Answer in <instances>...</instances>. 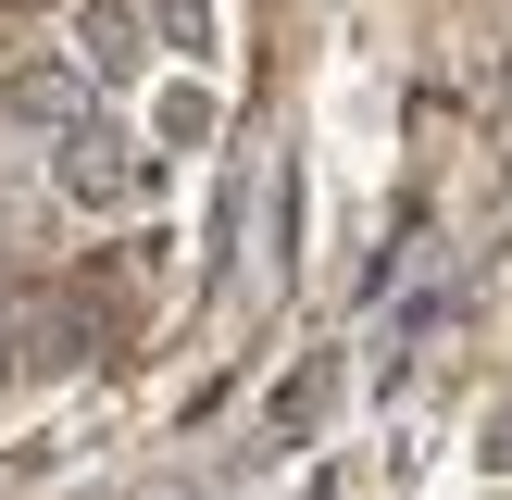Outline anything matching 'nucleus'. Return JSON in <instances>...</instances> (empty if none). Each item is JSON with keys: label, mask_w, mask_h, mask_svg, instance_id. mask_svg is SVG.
<instances>
[{"label": "nucleus", "mask_w": 512, "mask_h": 500, "mask_svg": "<svg viewBox=\"0 0 512 500\" xmlns=\"http://www.w3.org/2000/svg\"><path fill=\"white\" fill-rule=\"evenodd\" d=\"M325 388H338V363H325V350H313V363L288 375V400H275V438H313V413H325Z\"/></svg>", "instance_id": "4"}, {"label": "nucleus", "mask_w": 512, "mask_h": 500, "mask_svg": "<svg viewBox=\"0 0 512 500\" xmlns=\"http://www.w3.org/2000/svg\"><path fill=\"white\" fill-rule=\"evenodd\" d=\"M75 38H88V75H100V88H125V75H138V13H125V0H88V13H75Z\"/></svg>", "instance_id": "2"}, {"label": "nucleus", "mask_w": 512, "mask_h": 500, "mask_svg": "<svg viewBox=\"0 0 512 500\" xmlns=\"http://www.w3.org/2000/svg\"><path fill=\"white\" fill-rule=\"evenodd\" d=\"M88 88H100L88 63H75V75H63V63H25V75H13V113H25V125H75V113H88Z\"/></svg>", "instance_id": "3"}, {"label": "nucleus", "mask_w": 512, "mask_h": 500, "mask_svg": "<svg viewBox=\"0 0 512 500\" xmlns=\"http://www.w3.org/2000/svg\"><path fill=\"white\" fill-rule=\"evenodd\" d=\"M50 175H63V200H88V213H113V200H138V188H150V163H138L125 138H113V125H88V113L63 125Z\"/></svg>", "instance_id": "1"}, {"label": "nucleus", "mask_w": 512, "mask_h": 500, "mask_svg": "<svg viewBox=\"0 0 512 500\" xmlns=\"http://www.w3.org/2000/svg\"><path fill=\"white\" fill-rule=\"evenodd\" d=\"M150 138L200 150V138H213V100H200V88H163V113H150Z\"/></svg>", "instance_id": "5"}, {"label": "nucleus", "mask_w": 512, "mask_h": 500, "mask_svg": "<svg viewBox=\"0 0 512 500\" xmlns=\"http://www.w3.org/2000/svg\"><path fill=\"white\" fill-rule=\"evenodd\" d=\"M150 13H163L175 50H213V0H150Z\"/></svg>", "instance_id": "6"}]
</instances>
